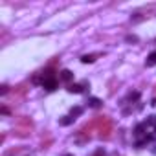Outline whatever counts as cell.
<instances>
[{
	"mask_svg": "<svg viewBox=\"0 0 156 156\" xmlns=\"http://www.w3.org/2000/svg\"><path fill=\"white\" fill-rule=\"evenodd\" d=\"M110 132H112V123H110L108 118H105V121L101 123V127H99V138H101V140H108Z\"/></svg>",
	"mask_w": 156,
	"mask_h": 156,
	"instance_id": "cell-1",
	"label": "cell"
},
{
	"mask_svg": "<svg viewBox=\"0 0 156 156\" xmlns=\"http://www.w3.org/2000/svg\"><path fill=\"white\" fill-rule=\"evenodd\" d=\"M81 61H83L84 64H87V63H94V61H95V55H83Z\"/></svg>",
	"mask_w": 156,
	"mask_h": 156,
	"instance_id": "cell-8",
	"label": "cell"
},
{
	"mask_svg": "<svg viewBox=\"0 0 156 156\" xmlns=\"http://www.w3.org/2000/svg\"><path fill=\"white\" fill-rule=\"evenodd\" d=\"M154 130H156V127H154Z\"/></svg>",
	"mask_w": 156,
	"mask_h": 156,
	"instance_id": "cell-17",
	"label": "cell"
},
{
	"mask_svg": "<svg viewBox=\"0 0 156 156\" xmlns=\"http://www.w3.org/2000/svg\"><path fill=\"white\" fill-rule=\"evenodd\" d=\"M129 99H138V92H134V94H129Z\"/></svg>",
	"mask_w": 156,
	"mask_h": 156,
	"instance_id": "cell-14",
	"label": "cell"
},
{
	"mask_svg": "<svg viewBox=\"0 0 156 156\" xmlns=\"http://www.w3.org/2000/svg\"><path fill=\"white\" fill-rule=\"evenodd\" d=\"M94 156H105V153H103V149H99V151H95V154Z\"/></svg>",
	"mask_w": 156,
	"mask_h": 156,
	"instance_id": "cell-15",
	"label": "cell"
},
{
	"mask_svg": "<svg viewBox=\"0 0 156 156\" xmlns=\"http://www.w3.org/2000/svg\"><path fill=\"white\" fill-rule=\"evenodd\" d=\"M88 107H92V108H99V107H101V99H97V97H90V99H88Z\"/></svg>",
	"mask_w": 156,
	"mask_h": 156,
	"instance_id": "cell-5",
	"label": "cell"
},
{
	"mask_svg": "<svg viewBox=\"0 0 156 156\" xmlns=\"http://www.w3.org/2000/svg\"><path fill=\"white\" fill-rule=\"evenodd\" d=\"M143 130H145V123L138 125V127H136V130H134V134H136V136H142V134H143Z\"/></svg>",
	"mask_w": 156,
	"mask_h": 156,
	"instance_id": "cell-9",
	"label": "cell"
},
{
	"mask_svg": "<svg viewBox=\"0 0 156 156\" xmlns=\"http://www.w3.org/2000/svg\"><path fill=\"white\" fill-rule=\"evenodd\" d=\"M59 123H61L63 127H68V125H72V123H74V118H72V116H66V118L59 119Z\"/></svg>",
	"mask_w": 156,
	"mask_h": 156,
	"instance_id": "cell-6",
	"label": "cell"
},
{
	"mask_svg": "<svg viewBox=\"0 0 156 156\" xmlns=\"http://www.w3.org/2000/svg\"><path fill=\"white\" fill-rule=\"evenodd\" d=\"M7 90H9V87H7V84H2V87H0V94H7Z\"/></svg>",
	"mask_w": 156,
	"mask_h": 156,
	"instance_id": "cell-12",
	"label": "cell"
},
{
	"mask_svg": "<svg viewBox=\"0 0 156 156\" xmlns=\"http://www.w3.org/2000/svg\"><path fill=\"white\" fill-rule=\"evenodd\" d=\"M145 125H156V116H149V119H147Z\"/></svg>",
	"mask_w": 156,
	"mask_h": 156,
	"instance_id": "cell-11",
	"label": "cell"
},
{
	"mask_svg": "<svg viewBox=\"0 0 156 156\" xmlns=\"http://www.w3.org/2000/svg\"><path fill=\"white\" fill-rule=\"evenodd\" d=\"M127 41H129V42H136V41H138V39H136L134 35H129V37H127Z\"/></svg>",
	"mask_w": 156,
	"mask_h": 156,
	"instance_id": "cell-13",
	"label": "cell"
},
{
	"mask_svg": "<svg viewBox=\"0 0 156 156\" xmlns=\"http://www.w3.org/2000/svg\"><path fill=\"white\" fill-rule=\"evenodd\" d=\"M154 92H156V90H154Z\"/></svg>",
	"mask_w": 156,
	"mask_h": 156,
	"instance_id": "cell-18",
	"label": "cell"
},
{
	"mask_svg": "<svg viewBox=\"0 0 156 156\" xmlns=\"http://www.w3.org/2000/svg\"><path fill=\"white\" fill-rule=\"evenodd\" d=\"M64 156H72V154H64Z\"/></svg>",
	"mask_w": 156,
	"mask_h": 156,
	"instance_id": "cell-16",
	"label": "cell"
},
{
	"mask_svg": "<svg viewBox=\"0 0 156 156\" xmlns=\"http://www.w3.org/2000/svg\"><path fill=\"white\" fill-rule=\"evenodd\" d=\"M59 77H61L63 81H72V79H74V74L70 72V70H63V72H61V75H59Z\"/></svg>",
	"mask_w": 156,
	"mask_h": 156,
	"instance_id": "cell-4",
	"label": "cell"
},
{
	"mask_svg": "<svg viewBox=\"0 0 156 156\" xmlns=\"http://www.w3.org/2000/svg\"><path fill=\"white\" fill-rule=\"evenodd\" d=\"M145 64H147V66H154V64H156V52H153V53L149 55V57H147V63H145Z\"/></svg>",
	"mask_w": 156,
	"mask_h": 156,
	"instance_id": "cell-7",
	"label": "cell"
},
{
	"mask_svg": "<svg viewBox=\"0 0 156 156\" xmlns=\"http://www.w3.org/2000/svg\"><path fill=\"white\" fill-rule=\"evenodd\" d=\"M68 92L70 94H81L83 92V84H68Z\"/></svg>",
	"mask_w": 156,
	"mask_h": 156,
	"instance_id": "cell-3",
	"label": "cell"
},
{
	"mask_svg": "<svg viewBox=\"0 0 156 156\" xmlns=\"http://www.w3.org/2000/svg\"><path fill=\"white\" fill-rule=\"evenodd\" d=\"M81 112H83V108H81V107H75V108H72V110H70V114H72V118H74V116H79Z\"/></svg>",
	"mask_w": 156,
	"mask_h": 156,
	"instance_id": "cell-10",
	"label": "cell"
},
{
	"mask_svg": "<svg viewBox=\"0 0 156 156\" xmlns=\"http://www.w3.org/2000/svg\"><path fill=\"white\" fill-rule=\"evenodd\" d=\"M42 87L52 92V90L57 88V81H55V77H53V79H46V81H42Z\"/></svg>",
	"mask_w": 156,
	"mask_h": 156,
	"instance_id": "cell-2",
	"label": "cell"
}]
</instances>
